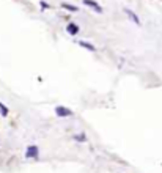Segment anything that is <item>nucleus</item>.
Instances as JSON below:
<instances>
[{
  "mask_svg": "<svg viewBox=\"0 0 162 173\" xmlns=\"http://www.w3.org/2000/svg\"><path fill=\"white\" fill-rule=\"evenodd\" d=\"M74 140H77V142H87V137H85V134H76L74 135Z\"/></svg>",
  "mask_w": 162,
  "mask_h": 173,
  "instance_id": "nucleus-9",
  "label": "nucleus"
},
{
  "mask_svg": "<svg viewBox=\"0 0 162 173\" xmlns=\"http://www.w3.org/2000/svg\"><path fill=\"white\" fill-rule=\"evenodd\" d=\"M0 115H2V116L8 115V107H6L5 104H2V102H0Z\"/></svg>",
  "mask_w": 162,
  "mask_h": 173,
  "instance_id": "nucleus-8",
  "label": "nucleus"
},
{
  "mask_svg": "<svg viewBox=\"0 0 162 173\" xmlns=\"http://www.w3.org/2000/svg\"><path fill=\"white\" fill-rule=\"evenodd\" d=\"M38 153H39V148L36 147V145H32V147L27 148L25 157H27V159H36V157H38Z\"/></svg>",
  "mask_w": 162,
  "mask_h": 173,
  "instance_id": "nucleus-1",
  "label": "nucleus"
},
{
  "mask_svg": "<svg viewBox=\"0 0 162 173\" xmlns=\"http://www.w3.org/2000/svg\"><path fill=\"white\" fill-rule=\"evenodd\" d=\"M79 46H82V47H85L87 51H90V52H95L96 51V47L93 46V44H90V43H87V41H79Z\"/></svg>",
  "mask_w": 162,
  "mask_h": 173,
  "instance_id": "nucleus-6",
  "label": "nucleus"
},
{
  "mask_svg": "<svg viewBox=\"0 0 162 173\" xmlns=\"http://www.w3.org/2000/svg\"><path fill=\"white\" fill-rule=\"evenodd\" d=\"M79 25H77L76 22H69L68 25H66V32L69 33V35H71V36H76V35L77 33H79Z\"/></svg>",
  "mask_w": 162,
  "mask_h": 173,
  "instance_id": "nucleus-3",
  "label": "nucleus"
},
{
  "mask_svg": "<svg viewBox=\"0 0 162 173\" xmlns=\"http://www.w3.org/2000/svg\"><path fill=\"white\" fill-rule=\"evenodd\" d=\"M126 11V14H128L132 20H134V24H136V25H140V19L136 16V13H134V11H131V10H124Z\"/></svg>",
  "mask_w": 162,
  "mask_h": 173,
  "instance_id": "nucleus-5",
  "label": "nucleus"
},
{
  "mask_svg": "<svg viewBox=\"0 0 162 173\" xmlns=\"http://www.w3.org/2000/svg\"><path fill=\"white\" fill-rule=\"evenodd\" d=\"M61 6L65 10H69L71 13H76V11H79V8H77V6H74V5H71V3H61Z\"/></svg>",
  "mask_w": 162,
  "mask_h": 173,
  "instance_id": "nucleus-7",
  "label": "nucleus"
},
{
  "mask_svg": "<svg viewBox=\"0 0 162 173\" xmlns=\"http://www.w3.org/2000/svg\"><path fill=\"white\" fill-rule=\"evenodd\" d=\"M83 5H87V6H90V8H93L96 13H102V8L98 5L96 2H93V0H83Z\"/></svg>",
  "mask_w": 162,
  "mask_h": 173,
  "instance_id": "nucleus-4",
  "label": "nucleus"
},
{
  "mask_svg": "<svg viewBox=\"0 0 162 173\" xmlns=\"http://www.w3.org/2000/svg\"><path fill=\"white\" fill-rule=\"evenodd\" d=\"M55 113H57V116H73V110L63 106H57L55 107Z\"/></svg>",
  "mask_w": 162,
  "mask_h": 173,
  "instance_id": "nucleus-2",
  "label": "nucleus"
}]
</instances>
